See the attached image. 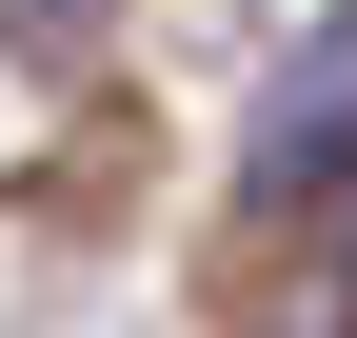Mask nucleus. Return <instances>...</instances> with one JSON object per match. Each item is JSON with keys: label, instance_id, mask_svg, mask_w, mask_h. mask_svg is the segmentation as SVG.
<instances>
[{"label": "nucleus", "instance_id": "2", "mask_svg": "<svg viewBox=\"0 0 357 338\" xmlns=\"http://www.w3.org/2000/svg\"><path fill=\"white\" fill-rule=\"evenodd\" d=\"M79 20H100V0H0V40H40V60H60Z\"/></svg>", "mask_w": 357, "mask_h": 338}, {"label": "nucleus", "instance_id": "1", "mask_svg": "<svg viewBox=\"0 0 357 338\" xmlns=\"http://www.w3.org/2000/svg\"><path fill=\"white\" fill-rule=\"evenodd\" d=\"M357 179V20H318L278 60V100H258V140H238V199H318Z\"/></svg>", "mask_w": 357, "mask_h": 338}]
</instances>
